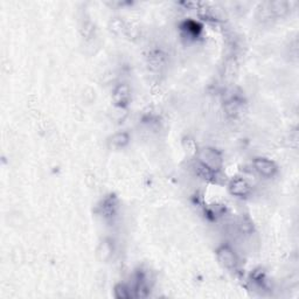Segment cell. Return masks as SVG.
Masks as SVG:
<instances>
[{"label":"cell","mask_w":299,"mask_h":299,"mask_svg":"<svg viewBox=\"0 0 299 299\" xmlns=\"http://www.w3.org/2000/svg\"><path fill=\"white\" fill-rule=\"evenodd\" d=\"M199 161L201 165L207 167L208 170L217 171L222 166V157L214 149H203L199 154Z\"/></svg>","instance_id":"6da1fadb"},{"label":"cell","mask_w":299,"mask_h":299,"mask_svg":"<svg viewBox=\"0 0 299 299\" xmlns=\"http://www.w3.org/2000/svg\"><path fill=\"white\" fill-rule=\"evenodd\" d=\"M254 169L256 172L262 177L271 178L277 172V167L275 165L274 161L267 158H256L253 163Z\"/></svg>","instance_id":"7a4b0ae2"},{"label":"cell","mask_w":299,"mask_h":299,"mask_svg":"<svg viewBox=\"0 0 299 299\" xmlns=\"http://www.w3.org/2000/svg\"><path fill=\"white\" fill-rule=\"evenodd\" d=\"M217 260L224 268L227 269H234L237 264V257L235 255L234 250L228 246L220 247L216 251Z\"/></svg>","instance_id":"3957f363"},{"label":"cell","mask_w":299,"mask_h":299,"mask_svg":"<svg viewBox=\"0 0 299 299\" xmlns=\"http://www.w3.org/2000/svg\"><path fill=\"white\" fill-rule=\"evenodd\" d=\"M230 193L235 197H246L250 192V185L247 180L238 178L230 183L229 185Z\"/></svg>","instance_id":"277c9868"},{"label":"cell","mask_w":299,"mask_h":299,"mask_svg":"<svg viewBox=\"0 0 299 299\" xmlns=\"http://www.w3.org/2000/svg\"><path fill=\"white\" fill-rule=\"evenodd\" d=\"M131 97L130 88L126 85H119L116 87V89L113 90V100L116 104H118L120 106L126 105L129 103Z\"/></svg>","instance_id":"5b68a950"},{"label":"cell","mask_w":299,"mask_h":299,"mask_svg":"<svg viewBox=\"0 0 299 299\" xmlns=\"http://www.w3.org/2000/svg\"><path fill=\"white\" fill-rule=\"evenodd\" d=\"M127 143H129V136L124 132L113 134V137L111 138V144L115 147H124Z\"/></svg>","instance_id":"8992f818"},{"label":"cell","mask_w":299,"mask_h":299,"mask_svg":"<svg viewBox=\"0 0 299 299\" xmlns=\"http://www.w3.org/2000/svg\"><path fill=\"white\" fill-rule=\"evenodd\" d=\"M115 296L116 298L118 299H129L131 298V296L132 295H131V291L125 287V285L119 284L117 285L115 289Z\"/></svg>","instance_id":"52a82bcc"}]
</instances>
